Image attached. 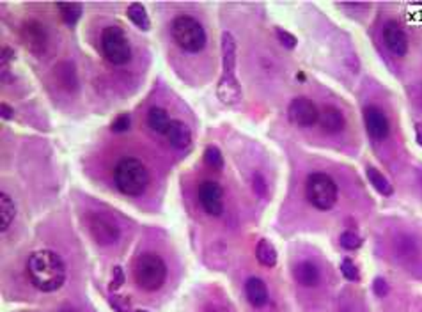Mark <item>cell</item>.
I'll list each match as a JSON object with an SVG mask.
<instances>
[{
	"label": "cell",
	"mask_w": 422,
	"mask_h": 312,
	"mask_svg": "<svg viewBox=\"0 0 422 312\" xmlns=\"http://www.w3.org/2000/svg\"><path fill=\"white\" fill-rule=\"evenodd\" d=\"M295 278L298 281V284H301L303 287H314L318 286L319 281H321V273L319 268L310 263V261H301L295 266Z\"/></svg>",
	"instance_id": "obj_18"
},
{
	"label": "cell",
	"mask_w": 422,
	"mask_h": 312,
	"mask_svg": "<svg viewBox=\"0 0 422 312\" xmlns=\"http://www.w3.org/2000/svg\"><path fill=\"white\" fill-rule=\"evenodd\" d=\"M252 188H254V192L259 197L266 195V181H264V178L261 176V172L254 174V178H252Z\"/></svg>",
	"instance_id": "obj_32"
},
{
	"label": "cell",
	"mask_w": 422,
	"mask_h": 312,
	"mask_svg": "<svg viewBox=\"0 0 422 312\" xmlns=\"http://www.w3.org/2000/svg\"><path fill=\"white\" fill-rule=\"evenodd\" d=\"M135 312H147V311H142V309H138V311H135Z\"/></svg>",
	"instance_id": "obj_39"
},
{
	"label": "cell",
	"mask_w": 422,
	"mask_h": 312,
	"mask_svg": "<svg viewBox=\"0 0 422 312\" xmlns=\"http://www.w3.org/2000/svg\"><path fill=\"white\" fill-rule=\"evenodd\" d=\"M114 183L121 194L128 195V197H138L146 192L149 185V172L138 158L125 156L117 161L116 169H114Z\"/></svg>",
	"instance_id": "obj_2"
},
{
	"label": "cell",
	"mask_w": 422,
	"mask_h": 312,
	"mask_svg": "<svg viewBox=\"0 0 422 312\" xmlns=\"http://www.w3.org/2000/svg\"><path fill=\"white\" fill-rule=\"evenodd\" d=\"M275 34H277V39L280 41V44L284 48H288V50H293V48H297L298 44V39L295 38L291 32L284 31V29H280V27H277L275 29Z\"/></svg>",
	"instance_id": "obj_29"
},
{
	"label": "cell",
	"mask_w": 422,
	"mask_h": 312,
	"mask_svg": "<svg viewBox=\"0 0 422 312\" xmlns=\"http://www.w3.org/2000/svg\"><path fill=\"white\" fill-rule=\"evenodd\" d=\"M216 98L224 105H236L241 100V86L234 75H222L216 83Z\"/></svg>",
	"instance_id": "obj_13"
},
{
	"label": "cell",
	"mask_w": 422,
	"mask_h": 312,
	"mask_svg": "<svg viewBox=\"0 0 422 312\" xmlns=\"http://www.w3.org/2000/svg\"><path fill=\"white\" fill-rule=\"evenodd\" d=\"M86 226L89 229L90 236L98 245H112L119 239V226L116 224L112 217L103 215V213H87Z\"/></svg>",
	"instance_id": "obj_7"
},
{
	"label": "cell",
	"mask_w": 422,
	"mask_h": 312,
	"mask_svg": "<svg viewBox=\"0 0 422 312\" xmlns=\"http://www.w3.org/2000/svg\"><path fill=\"white\" fill-rule=\"evenodd\" d=\"M13 55H14V52L11 50V48H8V47L2 48V64H8V62L13 59Z\"/></svg>",
	"instance_id": "obj_36"
},
{
	"label": "cell",
	"mask_w": 422,
	"mask_h": 312,
	"mask_svg": "<svg viewBox=\"0 0 422 312\" xmlns=\"http://www.w3.org/2000/svg\"><path fill=\"white\" fill-rule=\"evenodd\" d=\"M415 140H417L419 146H422V125L421 122L415 125Z\"/></svg>",
	"instance_id": "obj_37"
},
{
	"label": "cell",
	"mask_w": 422,
	"mask_h": 312,
	"mask_svg": "<svg viewBox=\"0 0 422 312\" xmlns=\"http://www.w3.org/2000/svg\"><path fill=\"white\" fill-rule=\"evenodd\" d=\"M199 203L211 217H220L224 213V188L216 181H203L199 185Z\"/></svg>",
	"instance_id": "obj_8"
},
{
	"label": "cell",
	"mask_w": 422,
	"mask_h": 312,
	"mask_svg": "<svg viewBox=\"0 0 422 312\" xmlns=\"http://www.w3.org/2000/svg\"><path fill=\"white\" fill-rule=\"evenodd\" d=\"M108 304H110V307L116 312H132V302H129L128 298H125V296H110Z\"/></svg>",
	"instance_id": "obj_31"
},
{
	"label": "cell",
	"mask_w": 422,
	"mask_h": 312,
	"mask_svg": "<svg viewBox=\"0 0 422 312\" xmlns=\"http://www.w3.org/2000/svg\"><path fill=\"white\" fill-rule=\"evenodd\" d=\"M256 257H258L259 265L271 268L277 265V250L268 239H261L256 247Z\"/></svg>",
	"instance_id": "obj_24"
},
{
	"label": "cell",
	"mask_w": 422,
	"mask_h": 312,
	"mask_svg": "<svg viewBox=\"0 0 422 312\" xmlns=\"http://www.w3.org/2000/svg\"><path fill=\"white\" fill-rule=\"evenodd\" d=\"M27 275L30 284L43 293H53L66 282V265L53 250H36L27 261Z\"/></svg>",
	"instance_id": "obj_1"
},
{
	"label": "cell",
	"mask_w": 422,
	"mask_h": 312,
	"mask_svg": "<svg viewBox=\"0 0 422 312\" xmlns=\"http://www.w3.org/2000/svg\"><path fill=\"white\" fill-rule=\"evenodd\" d=\"M55 78L59 86L66 91H77L78 87V77L77 70L71 62H60L55 68Z\"/></svg>",
	"instance_id": "obj_19"
},
{
	"label": "cell",
	"mask_w": 422,
	"mask_h": 312,
	"mask_svg": "<svg viewBox=\"0 0 422 312\" xmlns=\"http://www.w3.org/2000/svg\"><path fill=\"white\" fill-rule=\"evenodd\" d=\"M121 286H125V272H123V268L121 266H116L114 268V278L110 281V291H116L119 289Z\"/></svg>",
	"instance_id": "obj_33"
},
{
	"label": "cell",
	"mask_w": 422,
	"mask_h": 312,
	"mask_svg": "<svg viewBox=\"0 0 422 312\" xmlns=\"http://www.w3.org/2000/svg\"><path fill=\"white\" fill-rule=\"evenodd\" d=\"M14 215H16V206H14L13 199L9 197L8 194H0V231L9 229L11 222L14 220Z\"/></svg>",
	"instance_id": "obj_23"
},
{
	"label": "cell",
	"mask_w": 422,
	"mask_h": 312,
	"mask_svg": "<svg viewBox=\"0 0 422 312\" xmlns=\"http://www.w3.org/2000/svg\"><path fill=\"white\" fill-rule=\"evenodd\" d=\"M0 110H2V119H5V121H9V119H13L14 110L11 109V107H9L8 103L0 105Z\"/></svg>",
	"instance_id": "obj_35"
},
{
	"label": "cell",
	"mask_w": 422,
	"mask_h": 312,
	"mask_svg": "<svg viewBox=\"0 0 422 312\" xmlns=\"http://www.w3.org/2000/svg\"><path fill=\"white\" fill-rule=\"evenodd\" d=\"M129 125H132V119H129L128 114H119L112 121V125H110V130L114 133H123V131L129 130Z\"/></svg>",
	"instance_id": "obj_30"
},
{
	"label": "cell",
	"mask_w": 422,
	"mask_h": 312,
	"mask_svg": "<svg viewBox=\"0 0 422 312\" xmlns=\"http://www.w3.org/2000/svg\"><path fill=\"white\" fill-rule=\"evenodd\" d=\"M288 116L291 122L301 128H309V126L316 125L319 119V110L309 98H295L288 107Z\"/></svg>",
	"instance_id": "obj_9"
},
{
	"label": "cell",
	"mask_w": 422,
	"mask_h": 312,
	"mask_svg": "<svg viewBox=\"0 0 422 312\" xmlns=\"http://www.w3.org/2000/svg\"><path fill=\"white\" fill-rule=\"evenodd\" d=\"M340 272H343V277H345L346 281H349V282L360 281V273H358L357 265H355L353 261L349 259V257L343 259V263H340Z\"/></svg>",
	"instance_id": "obj_28"
},
{
	"label": "cell",
	"mask_w": 422,
	"mask_h": 312,
	"mask_svg": "<svg viewBox=\"0 0 422 312\" xmlns=\"http://www.w3.org/2000/svg\"><path fill=\"white\" fill-rule=\"evenodd\" d=\"M167 140L174 149H186L192 144V131L179 119H174L167 130Z\"/></svg>",
	"instance_id": "obj_15"
},
{
	"label": "cell",
	"mask_w": 422,
	"mask_h": 312,
	"mask_svg": "<svg viewBox=\"0 0 422 312\" xmlns=\"http://www.w3.org/2000/svg\"><path fill=\"white\" fill-rule=\"evenodd\" d=\"M306 195L316 209L319 211H328L336 206L337 203V190L336 181L325 172H312L306 181Z\"/></svg>",
	"instance_id": "obj_5"
},
{
	"label": "cell",
	"mask_w": 422,
	"mask_h": 312,
	"mask_svg": "<svg viewBox=\"0 0 422 312\" xmlns=\"http://www.w3.org/2000/svg\"><path fill=\"white\" fill-rule=\"evenodd\" d=\"M384 41L394 55L405 57L408 53V38L405 29L396 20H388L384 25Z\"/></svg>",
	"instance_id": "obj_12"
},
{
	"label": "cell",
	"mask_w": 422,
	"mask_h": 312,
	"mask_svg": "<svg viewBox=\"0 0 422 312\" xmlns=\"http://www.w3.org/2000/svg\"><path fill=\"white\" fill-rule=\"evenodd\" d=\"M134 281L138 287L147 293L158 291L167 281V265L158 254L146 252L135 259Z\"/></svg>",
	"instance_id": "obj_3"
},
{
	"label": "cell",
	"mask_w": 422,
	"mask_h": 312,
	"mask_svg": "<svg viewBox=\"0 0 422 312\" xmlns=\"http://www.w3.org/2000/svg\"><path fill=\"white\" fill-rule=\"evenodd\" d=\"M245 296L250 304L254 307H264L268 304V298H270V293H268V287L261 278L250 277L245 284Z\"/></svg>",
	"instance_id": "obj_16"
},
{
	"label": "cell",
	"mask_w": 422,
	"mask_h": 312,
	"mask_svg": "<svg viewBox=\"0 0 422 312\" xmlns=\"http://www.w3.org/2000/svg\"><path fill=\"white\" fill-rule=\"evenodd\" d=\"M147 126L151 130H155L156 133H167L169 126H171V117L169 112L162 107H151L149 112H147Z\"/></svg>",
	"instance_id": "obj_20"
},
{
	"label": "cell",
	"mask_w": 422,
	"mask_h": 312,
	"mask_svg": "<svg viewBox=\"0 0 422 312\" xmlns=\"http://www.w3.org/2000/svg\"><path fill=\"white\" fill-rule=\"evenodd\" d=\"M364 125H366L367 133L375 140H385L390 133V122L387 116L375 105H367L364 109Z\"/></svg>",
	"instance_id": "obj_11"
},
{
	"label": "cell",
	"mask_w": 422,
	"mask_h": 312,
	"mask_svg": "<svg viewBox=\"0 0 422 312\" xmlns=\"http://www.w3.org/2000/svg\"><path fill=\"white\" fill-rule=\"evenodd\" d=\"M57 9H59L60 16H62V22L69 27L77 25L84 13V5L78 4V2H59Z\"/></svg>",
	"instance_id": "obj_22"
},
{
	"label": "cell",
	"mask_w": 422,
	"mask_h": 312,
	"mask_svg": "<svg viewBox=\"0 0 422 312\" xmlns=\"http://www.w3.org/2000/svg\"><path fill=\"white\" fill-rule=\"evenodd\" d=\"M171 34L177 47L188 53H199L206 47V31L199 20L190 14H179L173 20Z\"/></svg>",
	"instance_id": "obj_4"
},
{
	"label": "cell",
	"mask_w": 422,
	"mask_h": 312,
	"mask_svg": "<svg viewBox=\"0 0 422 312\" xmlns=\"http://www.w3.org/2000/svg\"><path fill=\"white\" fill-rule=\"evenodd\" d=\"M126 16L129 18V22L134 23L135 27H138V31L147 32L151 29L149 14H147L146 8H144L140 2H134V4L128 5V9H126Z\"/></svg>",
	"instance_id": "obj_21"
},
{
	"label": "cell",
	"mask_w": 422,
	"mask_h": 312,
	"mask_svg": "<svg viewBox=\"0 0 422 312\" xmlns=\"http://www.w3.org/2000/svg\"><path fill=\"white\" fill-rule=\"evenodd\" d=\"M339 243L340 247L346 248V250H357V248L362 247V238L353 231H345V233L340 234Z\"/></svg>",
	"instance_id": "obj_27"
},
{
	"label": "cell",
	"mask_w": 422,
	"mask_h": 312,
	"mask_svg": "<svg viewBox=\"0 0 422 312\" xmlns=\"http://www.w3.org/2000/svg\"><path fill=\"white\" fill-rule=\"evenodd\" d=\"M101 52L110 64L116 66L126 64L132 59V44L121 27H105L101 32Z\"/></svg>",
	"instance_id": "obj_6"
},
{
	"label": "cell",
	"mask_w": 422,
	"mask_h": 312,
	"mask_svg": "<svg viewBox=\"0 0 422 312\" xmlns=\"http://www.w3.org/2000/svg\"><path fill=\"white\" fill-rule=\"evenodd\" d=\"M421 98H422V86H421Z\"/></svg>",
	"instance_id": "obj_40"
},
{
	"label": "cell",
	"mask_w": 422,
	"mask_h": 312,
	"mask_svg": "<svg viewBox=\"0 0 422 312\" xmlns=\"http://www.w3.org/2000/svg\"><path fill=\"white\" fill-rule=\"evenodd\" d=\"M318 122L325 133H339V131L345 130L346 126V119L343 112L336 107H330V105L323 107V110L319 112Z\"/></svg>",
	"instance_id": "obj_14"
},
{
	"label": "cell",
	"mask_w": 422,
	"mask_h": 312,
	"mask_svg": "<svg viewBox=\"0 0 422 312\" xmlns=\"http://www.w3.org/2000/svg\"><path fill=\"white\" fill-rule=\"evenodd\" d=\"M22 39L30 53L43 55L48 47V32L45 25L38 20H27L22 27Z\"/></svg>",
	"instance_id": "obj_10"
},
{
	"label": "cell",
	"mask_w": 422,
	"mask_h": 312,
	"mask_svg": "<svg viewBox=\"0 0 422 312\" xmlns=\"http://www.w3.org/2000/svg\"><path fill=\"white\" fill-rule=\"evenodd\" d=\"M373 289H375V295L380 296V298H384V296H387L388 286H387V282H385V278H382V277L375 278Z\"/></svg>",
	"instance_id": "obj_34"
},
{
	"label": "cell",
	"mask_w": 422,
	"mask_h": 312,
	"mask_svg": "<svg viewBox=\"0 0 422 312\" xmlns=\"http://www.w3.org/2000/svg\"><path fill=\"white\" fill-rule=\"evenodd\" d=\"M366 174H367V179H369L371 185L375 187L376 192H380V194L385 195V197L394 194V187L390 185V181H388V179L385 178L384 174L380 172L378 169H375V167H367Z\"/></svg>",
	"instance_id": "obj_25"
},
{
	"label": "cell",
	"mask_w": 422,
	"mask_h": 312,
	"mask_svg": "<svg viewBox=\"0 0 422 312\" xmlns=\"http://www.w3.org/2000/svg\"><path fill=\"white\" fill-rule=\"evenodd\" d=\"M419 178H421V183H422V170H421V172H419Z\"/></svg>",
	"instance_id": "obj_38"
},
{
	"label": "cell",
	"mask_w": 422,
	"mask_h": 312,
	"mask_svg": "<svg viewBox=\"0 0 422 312\" xmlns=\"http://www.w3.org/2000/svg\"><path fill=\"white\" fill-rule=\"evenodd\" d=\"M204 164L215 170L224 169V156L216 146H208L204 151Z\"/></svg>",
	"instance_id": "obj_26"
},
{
	"label": "cell",
	"mask_w": 422,
	"mask_h": 312,
	"mask_svg": "<svg viewBox=\"0 0 422 312\" xmlns=\"http://www.w3.org/2000/svg\"><path fill=\"white\" fill-rule=\"evenodd\" d=\"M222 68H224L225 75H234L236 70V39L231 32H224L222 34Z\"/></svg>",
	"instance_id": "obj_17"
}]
</instances>
